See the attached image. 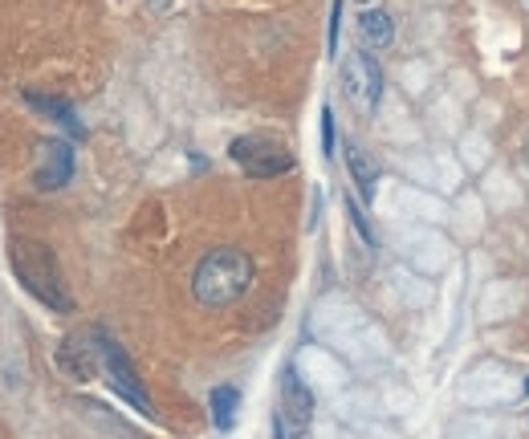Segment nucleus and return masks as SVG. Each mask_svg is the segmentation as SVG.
<instances>
[{
    "label": "nucleus",
    "instance_id": "f3484780",
    "mask_svg": "<svg viewBox=\"0 0 529 439\" xmlns=\"http://www.w3.org/2000/svg\"><path fill=\"white\" fill-rule=\"evenodd\" d=\"M363 5H367V0H363Z\"/></svg>",
    "mask_w": 529,
    "mask_h": 439
},
{
    "label": "nucleus",
    "instance_id": "0eeeda50",
    "mask_svg": "<svg viewBox=\"0 0 529 439\" xmlns=\"http://www.w3.org/2000/svg\"><path fill=\"white\" fill-rule=\"evenodd\" d=\"M74 175V147L66 139H45L37 147V187L41 192H57Z\"/></svg>",
    "mask_w": 529,
    "mask_h": 439
},
{
    "label": "nucleus",
    "instance_id": "f03ea898",
    "mask_svg": "<svg viewBox=\"0 0 529 439\" xmlns=\"http://www.w3.org/2000/svg\"><path fill=\"white\" fill-rule=\"evenodd\" d=\"M9 261H13V273L17 281L53 313H70L74 309V297H70V285L62 277V265H57L53 248H45L41 240H13L9 244Z\"/></svg>",
    "mask_w": 529,
    "mask_h": 439
},
{
    "label": "nucleus",
    "instance_id": "4468645a",
    "mask_svg": "<svg viewBox=\"0 0 529 439\" xmlns=\"http://www.w3.org/2000/svg\"><path fill=\"white\" fill-rule=\"evenodd\" d=\"M322 155L326 159L334 155V114H330V106H322Z\"/></svg>",
    "mask_w": 529,
    "mask_h": 439
},
{
    "label": "nucleus",
    "instance_id": "2eb2a0df",
    "mask_svg": "<svg viewBox=\"0 0 529 439\" xmlns=\"http://www.w3.org/2000/svg\"><path fill=\"white\" fill-rule=\"evenodd\" d=\"M338 21H342V0H334V5H330V41H326L330 53H338Z\"/></svg>",
    "mask_w": 529,
    "mask_h": 439
},
{
    "label": "nucleus",
    "instance_id": "dca6fc26",
    "mask_svg": "<svg viewBox=\"0 0 529 439\" xmlns=\"http://www.w3.org/2000/svg\"><path fill=\"white\" fill-rule=\"evenodd\" d=\"M525 391H529V379H525Z\"/></svg>",
    "mask_w": 529,
    "mask_h": 439
},
{
    "label": "nucleus",
    "instance_id": "f257e3e1",
    "mask_svg": "<svg viewBox=\"0 0 529 439\" xmlns=\"http://www.w3.org/2000/svg\"><path fill=\"white\" fill-rule=\"evenodd\" d=\"M253 257L241 248H212L200 257L196 273H192V297L208 309H224L232 301H241L253 285Z\"/></svg>",
    "mask_w": 529,
    "mask_h": 439
},
{
    "label": "nucleus",
    "instance_id": "ddd939ff",
    "mask_svg": "<svg viewBox=\"0 0 529 439\" xmlns=\"http://www.w3.org/2000/svg\"><path fill=\"white\" fill-rule=\"evenodd\" d=\"M346 216H350V224H355V232H359L367 244H375V232H371V224H367V216H363V208H359L355 200H346Z\"/></svg>",
    "mask_w": 529,
    "mask_h": 439
},
{
    "label": "nucleus",
    "instance_id": "6e6552de",
    "mask_svg": "<svg viewBox=\"0 0 529 439\" xmlns=\"http://www.w3.org/2000/svg\"><path fill=\"white\" fill-rule=\"evenodd\" d=\"M57 362H62V370L70 374V379L78 383H90L98 366H102V354H98V330L82 334V338H66V346L57 350Z\"/></svg>",
    "mask_w": 529,
    "mask_h": 439
},
{
    "label": "nucleus",
    "instance_id": "9b49d317",
    "mask_svg": "<svg viewBox=\"0 0 529 439\" xmlns=\"http://www.w3.org/2000/svg\"><path fill=\"white\" fill-rule=\"evenodd\" d=\"M346 167H350V179L359 183V196H363V200H375L379 171H375V163H371L355 143H346Z\"/></svg>",
    "mask_w": 529,
    "mask_h": 439
},
{
    "label": "nucleus",
    "instance_id": "9d476101",
    "mask_svg": "<svg viewBox=\"0 0 529 439\" xmlns=\"http://www.w3.org/2000/svg\"><path fill=\"white\" fill-rule=\"evenodd\" d=\"M391 37H395L391 13H383V9H367V13L359 17V41H363V49H387Z\"/></svg>",
    "mask_w": 529,
    "mask_h": 439
},
{
    "label": "nucleus",
    "instance_id": "20e7f679",
    "mask_svg": "<svg viewBox=\"0 0 529 439\" xmlns=\"http://www.w3.org/2000/svg\"><path fill=\"white\" fill-rule=\"evenodd\" d=\"M98 354H102V370H106V383L119 391L135 411H143V415H155V407H151V399H147V391H143V383H139V374H135V366H131V358H127V350L114 342V338H106L102 330H98Z\"/></svg>",
    "mask_w": 529,
    "mask_h": 439
},
{
    "label": "nucleus",
    "instance_id": "f8f14e48",
    "mask_svg": "<svg viewBox=\"0 0 529 439\" xmlns=\"http://www.w3.org/2000/svg\"><path fill=\"white\" fill-rule=\"evenodd\" d=\"M208 407H212L216 431H232V423H237V411H241V391L237 387H216L212 399H208Z\"/></svg>",
    "mask_w": 529,
    "mask_h": 439
},
{
    "label": "nucleus",
    "instance_id": "39448f33",
    "mask_svg": "<svg viewBox=\"0 0 529 439\" xmlns=\"http://www.w3.org/2000/svg\"><path fill=\"white\" fill-rule=\"evenodd\" d=\"M342 86H346V98L355 102L363 114H371L383 98V70H379V61L371 53H350L346 57V66H342Z\"/></svg>",
    "mask_w": 529,
    "mask_h": 439
},
{
    "label": "nucleus",
    "instance_id": "423d86ee",
    "mask_svg": "<svg viewBox=\"0 0 529 439\" xmlns=\"http://www.w3.org/2000/svg\"><path fill=\"white\" fill-rule=\"evenodd\" d=\"M310 419H314V395L298 379V370L285 366V374H281V415H277V427L289 439H306L310 435Z\"/></svg>",
    "mask_w": 529,
    "mask_h": 439
},
{
    "label": "nucleus",
    "instance_id": "1a4fd4ad",
    "mask_svg": "<svg viewBox=\"0 0 529 439\" xmlns=\"http://www.w3.org/2000/svg\"><path fill=\"white\" fill-rule=\"evenodd\" d=\"M25 102L33 106V110H41L45 118H53V122H62V127L70 131V135H86V127H82V118L74 114V106L70 102H62V98H53V94H37V90H25Z\"/></svg>",
    "mask_w": 529,
    "mask_h": 439
},
{
    "label": "nucleus",
    "instance_id": "7ed1b4c3",
    "mask_svg": "<svg viewBox=\"0 0 529 439\" xmlns=\"http://www.w3.org/2000/svg\"><path fill=\"white\" fill-rule=\"evenodd\" d=\"M228 155L253 179H273V175L293 171V151L273 135H241V139H232Z\"/></svg>",
    "mask_w": 529,
    "mask_h": 439
}]
</instances>
